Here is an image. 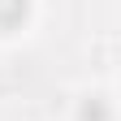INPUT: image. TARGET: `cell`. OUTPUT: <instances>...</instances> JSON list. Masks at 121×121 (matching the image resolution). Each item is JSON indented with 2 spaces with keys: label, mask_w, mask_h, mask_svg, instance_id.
<instances>
[{
  "label": "cell",
  "mask_w": 121,
  "mask_h": 121,
  "mask_svg": "<svg viewBox=\"0 0 121 121\" xmlns=\"http://www.w3.org/2000/svg\"><path fill=\"white\" fill-rule=\"evenodd\" d=\"M30 17V0H0V30H13Z\"/></svg>",
  "instance_id": "6da1fadb"
},
{
  "label": "cell",
  "mask_w": 121,
  "mask_h": 121,
  "mask_svg": "<svg viewBox=\"0 0 121 121\" xmlns=\"http://www.w3.org/2000/svg\"><path fill=\"white\" fill-rule=\"evenodd\" d=\"M78 121H112L108 99H104V95H86V99L78 104Z\"/></svg>",
  "instance_id": "7a4b0ae2"
}]
</instances>
